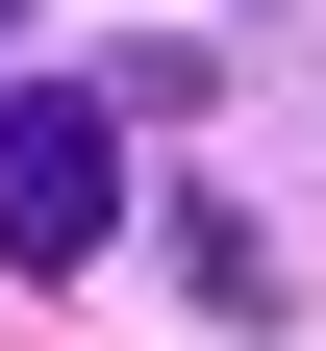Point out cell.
I'll return each mask as SVG.
<instances>
[{
    "label": "cell",
    "mask_w": 326,
    "mask_h": 351,
    "mask_svg": "<svg viewBox=\"0 0 326 351\" xmlns=\"http://www.w3.org/2000/svg\"><path fill=\"white\" fill-rule=\"evenodd\" d=\"M101 226H126V101L25 75V101H0V251H25V276H101Z\"/></svg>",
    "instance_id": "1"
},
{
    "label": "cell",
    "mask_w": 326,
    "mask_h": 351,
    "mask_svg": "<svg viewBox=\"0 0 326 351\" xmlns=\"http://www.w3.org/2000/svg\"><path fill=\"white\" fill-rule=\"evenodd\" d=\"M0 25H25V0H0Z\"/></svg>",
    "instance_id": "2"
}]
</instances>
